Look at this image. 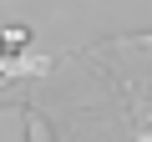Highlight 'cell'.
<instances>
[{
    "instance_id": "obj_1",
    "label": "cell",
    "mask_w": 152,
    "mask_h": 142,
    "mask_svg": "<svg viewBox=\"0 0 152 142\" xmlns=\"http://www.w3.org/2000/svg\"><path fill=\"white\" fill-rule=\"evenodd\" d=\"M26 46H31V31L26 26H5V31H0V81L15 76V71H46L51 66L41 56H26Z\"/></svg>"
}]
</instances>
